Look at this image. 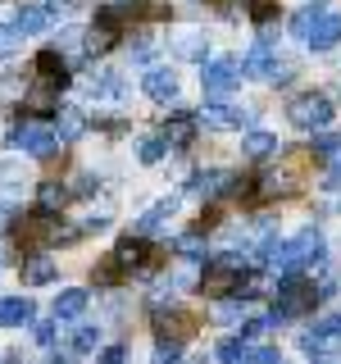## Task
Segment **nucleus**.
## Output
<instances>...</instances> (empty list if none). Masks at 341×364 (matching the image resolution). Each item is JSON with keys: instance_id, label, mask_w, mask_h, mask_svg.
<instances>
[{"instance_id": "nucleus-1", "label": "nucleus", "mask_w": 341, "mask_h": 364, "mask_svg": "<svg viewBox=\"0 0 341 364\" xmlns=\"http://www.w3.org/2000/svg\"><path fill=\"white\" fill-rule=\"evenodd\" d=\"M318 255H323V237H318L314 228H305L301 237H291V242H282L278 250H273L269 264H278V269H305V264H314Z\"/></svg>"}, {"instance_id": "nucleus-2", "label": "nucleus", "mask_w": 341, "mask_h": 364, "mask_svg": "<svg viewBox=\"0 0 341 364\" xmlns=\"http://www.w3.org/2000/svg\"><path fill=\"white\" fill-rule=\"evenodd\" d=\"M9 146H23L28 155L50 159L55 151H60V136H55V128H45V123L28 119V123H18V128H9Z\"/></svg>"}, {"instance_id": "nucleus-3", "label": "nucleus", "mask_w": 341, "mask_h": 364, "mask_svg": "<svg viewBox=\"0 0 341 364\" xmlns=\"http://www.w3.org/2000/svg\"><path fill=\"white\" fill-rule=\"evenodd\" d=\"M237 282H242V259H237V255H219V259L205 264L200 291L205 296H227V291H237Z\"/></svg>"}, {"instance_id": "nucleus-4", "label": "nucleus", "mask_w": 341, "mask_h": 364, "mask_svg": "<svg viewBox=\"0 0 341 364\" xmlns=\"http://www.w3.org/2000/svg\"><path fill=\"white\" fill-rule=\"evenodd\" d=\"M273 296H278V310L287 314V318L305 314V310H310V305L318 301V291H314L305 278H296V269H287V278L278 282V291H273Z\"/></svg>"}, {"instance_id": "nucleus-5", "label": "nucleus", "mask_w": 341, "mask_h": 364, "mask_svg": "<svg viewBox=\"0 0 341 364\" xmlns=\"http://www.w3.org/2000/svg\"><path fill=\"white\" fill-rule=\"evenodd\" d=\"M328 119H332V100H328L323 91H305V96L291 100V123L296 128H328Z\"/></svg>"}, {"instance_id": "nucleus-6", "label": "nucleus", "mask_w": 341, "mask_h": 364, "mask_svg": "<svg viewBox=\"0 0 341 364\" xmlns=\"http://www.w3.org/2000/svg\"><path fill=\"white\" fill-rule=\"evenodd\" d=\"M196 119L205 123V128H242V123H255V109H246V105H227V100H210Z\"/></svg>"}, {"instance_id": "nucleus-7", "label": "nucleus", "mask_w": 341, "mask_h": 364, "mask_svg": "<svg viewBox=\"0 0 341 364\" xmlns=\"http://www.w3.org/2000/svg\"><path fill=\"white\" fill-rule=\"evenodd\" d=\"M237 82H242V64L237 60H214V64H205V73H200V87L210 91V96H227Z\"/></svg>"}, {"instance_id": "nucleus-8", "label": "nucleus", "mask_w": 341, "mask_h": 364, "mask_svg": "<svg viewBox=\"0 0 341 364\" xmlns=\"http://www.w3.org/2000/svg\"><path fill=\"white\" fill-rule=\"evenodd\" d=\"M337 41H341V14L337 9H323L318 23L310 28V37H305V46H310V50H332Z\"/></svg>"}, {"instance_id": "nucleus-9", "label": "nucleus", "mask_w": 341, "mask_h": 364, "mask_svg": "<svg viewBox=\"0 0 341 364\" xmlns=\"http://www.w3.org/2000/svg\"><path fill=\"white\" fill-rule=\"evenodd\" d=\"M32 73H37L41 82H50V87H68V82H73V73H68L64 55L55 50V46H50V50H41V55H37V64H32Z\"/></svg>"}, {"instance_id": "nucleus-10", "label": "nucleus", "mask_w": 341, "mask_h": 364, "mask_svg": "<svg viewBox=\"0 0 341 364\" xmlns=\"http://www.w3.org/2000/svg\"><path fill=\"white\" fill-rule=\"evenodd\" d=\"M196 128H200V119H196L191 109H182V105H178V109H173V119L164 123V141L173 146V151H182V146H191Z\"/></svg>"}, {"instance_id": "nucleus-11", "label": "nucleus", "mask_w": 341, "mask_h": 364, "mask_svg": "<svg viewBox=\"0 0 341 364\" xmlns=\"http://www.w3.org/2000/svg\"><path fill=\"white\" fill-rule=\"evenodd\" d=\"M141 87H146V96L151 100H159V105H168V100H178V73L173 68H151V73L141 77Z\"/></svg>"}, {"instance_id": "nucleus-12", "label": "nucleus", "mask_w": 341, "mask_h": 364, "mask_svg": "<svg viewBox=\"0 0 341 364\" xmlns=\"http://www.w3.org/2000/svg\"><path fill=\"white\" fill-rule=\"evenodd\" d=\"M269 68H273V32H264L250 46V55L242 60V77H269Z\"/></svg>"}, {"instance_id": "nucleus-13", "label": "nucleus", "mask_w": 341, "mask_h": 364, "mask_svg": "<svg viewBox=\"0 0 341 364\" xmlns=\"http://www.w3.org/2000/svg\"><path fill=\"white\" fill-rule=\"evenodd\" d=\"M87 132V114L77 109V105H55V136L68 146V141H77V136Z\"/></svg>"}, {"instance_id": "nucleus-14", "label": "nucleus", "mask_w": 341, "mask_h": 364, "mask_svg": "<svg viewBox=\"0 0 341 364\" xmlns=\"http://www.w3.org/2000/svg\"><path fill=\"white\" fill-rule=\"evenodd\" d=\"M60 278V269H55L50 255H41V250H32V255H23V282L28 287H45V282Z\"/></svg>"}, {"instance_id": "nucleus-15", "label": "nucleus", "mask_w": 341, "mask_h": 364, "mask_svg": "<svg viewBox=\"0 0 341 364\" xmlns=\"http://www.w3.org/2000/svg\"><path fill=\"white\" fill-rule=\"evenodd\" d=\"M32 323V301L28 296H0V328H23Z\"/></svg>"}, {"instance_id": "nucleus-16", "label": "nucleus", "mask_w": 341, "mask_h": 364, "mask_svg": "<svg viewBox=\"0 0 341 364\" xmlns=\"http://www.w3.org/2000/svg\"><path fill=\"white\" fill-rule=\"evenodd\" d=\"M155 323H159V337H178V341H187L191 333H196V318H191L187 310H173V314L159 310V314H155Z\"/></svg>"}, {"instance_id": "nucleus-17", "label": "nucleus", "mask_w": 341, "mask_h": 364, "mask_svg": "<svg viewBox=\"0 0 341 364\" xmlns=\"http://www.w3.org/2000/svg\"><path fill=\"white\" fill-rule=\"evenodd\" d=\"M50 18H55V9L23 5V9H18V23H14V28L23 32V37H37V32H45V28H50Z\"/></svg>"}, {"instance_id": "nucleus-18", "label": "nucleus", "mask_w": 341, "mask_h": 364, "mask_svg": "<svg viewBox=\"0 0 341 364\" xmlns=\"http://www.w3.org/2000/svg\"><path fill=\"white\" fill-rule=\"evenodd\" d=\"M146 255H151V250H146L141 232H128V237H123L119 246H114V259H119L123 269H136V264H146Z\"/></svg>"}, {"instance_id": "nucleus-19", "label": "nucleus", "mask_w": 341, "mask_h": 364, "mask_svg": "<svg viewBox=\"0 0 341 364\" xmlns=\"http://www.w3.org/2000/svg\"><path fill=\"white\" fill-rule=\"evenodd\" d=\"M178 60H205V50H210V37H200V32H178V37H168Z\"/></svg>"}, {"instance_id": "nucleus-20", "label": "nucleus", "mask_w": 341, "mask_h": 364, "mask_svg": "<svg viewBox=\"0 0 341 364\" xmlns=\"http://www.w3.org/2000/svg\"><path fill=\"white\" fill-rule=\"evenodd\" d=\"M55 96H60V87H50V82H41V77H37V87L23 96V109H32V114H55V105H60Z\"/></svg>"}, {"instance_id": "nucleus-21", "label": "nucleus", "mask_w": 341, "mask_h": 364, "mask_svg": "<svg viewBox=\"0 0 341 364\" xmlns=\"http://www.w3.org/2000/svg\"><path fill=\"white\" fill-rule=\"evenodd\" d=\"M323 9H328V0H305V5L291 14V37H301V41L310 37V28L318 23V14H323Z\"/></svg>"}, {"instance_id": "nucleus-22", "label": "nucleus", "mask_w": 341, "mask_h": 364, "mask_svg": "<svg viewBox=\"0 0 341 364\" xmlns=\"http://www.w3.org/2000/svg\"><path fill=\"white\" fill-rule=\"evenodd\" d=\"M173 210H178V200H159L155 210H146L141 219L132 223V232H141V237H151V232H159V228H164V219H173Z\"/></svg>"}, {"instance_id": "nucleus-23", "label": "nucleus", "mask_w": 341, "mask_h": 364, "mask_svg": "<svg viewBox=\"0 0 341 364\" xmlns=\"http://www.w3.org/2000/svg\"><path fill=\"white\" fill-rule=\"evenodd\" d=\"M96 346H100V323H77L73 337H68V350L73 355H91Z\"/></svg>"}, {"instance_id": "nucleus-24", "label": "nucleus", "mask_w": 341, "mask_h": 364, "mask_svg": "<svg viewBox=\"0 0 341 364\" xmlns=\"http://www.w3.org/2000/svg\"><path fill=\"white\" fill-rule=\"evenodd\" d=\"M82 310H87V291L82 287H68V291L55 296V318H77Z\"/></svg>"}, {"instance_id": "nucleus-25", "label": "nucleus", "mask_w": 341, "mask_h": 364, "mask_svg": "<svg viewBox=\"0 0 341 364\" xmlns=\"http://www.w3.org/2000/svg\"><path fill=\"white\" fill-rule=\"evenodd\" d=\"M242 151H246L250 159H264V155L278 151V136H273V132H246V136H242Z\"/></svg>"}, {"instance_id": "nucleus-26", "label": "nucleus", "mask_w": 341, "mask_h": 364, "mask_svg": "<svg viewBox=\"0 0 341 364\" xmlns=\"http://www.w3.org/2000/svg\"><path fill=\"white\" fill-rule=\"evenodd\" d=\"M68 200V187H60V182H41L37 187V210H60V205Z\"/></svg>"}, {"instance_id": "nucleus-27", "label": "nucleus", "mask_w": 341, "mask_h": 364, "mask_svg": "<svg viewBox=\"0 0 341 364\" xmlns=\"http://www.w3.org/2000/svg\"><path fill=\"white\" fill-rule=\"evenodd\" d=\"M164 151H168L164 136H141V141H136V159H141V164H159Z\"/></svg>"}, {"instance_id": "nucleus-28", "label": "nucleus", "mask_w": 341, "mask_h": 364, "mask_svg": "<svg viewBox=\"0 0 341 364\" xmlns=\"http://www.w3.org/2000/svg\"><path fill=\"white\" fill-rule=\"evenodd\" d=\"M109 46H119V28H105V23H96V28L87 32V50H109Z\"/></svg>"}, {"instance_id": "nucleus-29", "label": "nucleus", "mask_w": 341, "mask_h": 364, "mask_svg": "<svg viewBox=\"0 0 341 364\" xmlns=\"http://www.w3.org/2000/svg\"><path fill=\"white\" fill-rule=\"evenodd\" d=\"M119 278H123V264L114 259V250H109V255L96 264V282H100V287H119Z\"/></svg>"}, {"instance_id": "nucleus-30", "label": "nucleus", "mask_w": 341, "mask_h": 364, "mask_svg": "<svg viewBox=\"0 0 341 364\" xmlns=\"http://www.w3.org/2000/svg\"><path fill=\"white\" fill-rule=\"evenodd\" d=\"M173 250L182 259H205V242H200V232H182L178 242H173Z\"/></svg>"}, {"instance_id": "nucleus-31", "label": "nucleus", "mask_w": 341, "mask_h": 364, "mask_svg": "<svg viewBox=\"0 0 341 364\" xmlns=\"http://www.w3.org/2000/svg\"><path fill=\"white\" fill-rule=\"evenodd\" d=\"M310 155H318V159H337V155H341V136L318 132V136H314V146H310Z\"/></svg>"}, {"instance_id": "nucleus-32", "label": "nucleus", "mask_w": 341, "mask_h": 364, "mask_svg": "<svg viewBox=\"0 0 341 364\" xmlns=\"http://www.w3.org/2000/svg\"><path fill=\"white\" fill-rule=\"evenodd\" d=\"M18 46H23V32H18V28H9V23H0V60L18 55Z\"/></svg>"}, {"instance_id": "nucleus-33", "label": "nucleus", "mask_w": 341, "mask_h": 364, "mask_svg": "<svg viewBox=\"0 0 341 364\" xmlns=\"http://www.w3.org/2000/svg\"><path fill=\"white\" fill-rule=\"evenodd\" d=\"M60 318H37V323H32V337L41 341V346H55V341H60Z\"/></svg>"}, {"instance_id": "nucleus-34", "label": "nucleus", "mask_w": 341, "mask_h": 364, "mask_svg": "<svg viewBox=\"0 0 341 364\" xmlns=\"http://www.w3.org/2000/svg\"><path fill=\"white\" fill-rule=\"evenodd\" d=\"M214 355H219V360H246L250 346H246L242 337H227V341H219V350H214Z\"/></svg>"}, {"instance_id": "nucleus-35", "label": "nucleus", "mask_w": 341, "mask_h": 364, "mask_svg": "<svg viewBox=\"0 0 341 364\" xmlns=\"http://www.w3.org/2000/svg\"><path fill=\"white\" fill-rule=\"evenodd\" d=\"M82 41H87V32H82V28H64V32H60V41H55V50H77Z\"/></svg>"}, {"instance_id": "nucleus-36", "label": "nucleus", "mask_w": 341, "mask_h": 364, "mask_svg": "<svg viewBox=\"0 0 341 364\" xmlns=\"http://www.w3.org/2000/svg\"><path fill=\"white\" fill-rule=\"evenodd\" d=\"M182 355V341L178 337H159L155 341V360H178Z\"/></svg>"}, {"instance_id": "nucleus-37", "label": "nucleus", "mask_w": 341, "mask_h": 364, "mask_svg": "<svg viewBox=\"0 0 341 364\" xmlns=\"http://www.w3.org/2000/svg\"><path fill=\"white\" fill-rule=\"evenodd\" d=\"M214 318H219V323H237V318H242V296H237V301H223L219 310H214Z\"/></svg>"}, {"instance_id": "nucleus-38", "label": "nucleus", "mask_w": 341, "mask_h": 364, "mask_svg": "<svg viewBox=\"0 0 341 364\" xmlns=\"http://www.w3.org/2000/svg\"><path fill=\"white\" fill-rule=\"evenodd\" d=\"M273 14H278V5H273V0H250V18H255V23H269Z\"/></svg>"}, {"instance_id": "nucleus-39", "label": "nucleus", "mask_w": 341, "mask_h": 364, "mask_svg": "<svg viewBox=\"0 0 341 364\" xmlns=\"http://www.w3.org/2000/svg\"><path fill=\"white\" fill-rule=\"evenodd\" d=\"M0 178H5V187H9V191H18L23 182H28V173H18V164H0Z\"/></svg>"}, {"instance_id": "nucleus-40", "label": "nucleus", "mask_w": 341, "mask_h": 364, "mask_svg": "<svg viewBox=\"0 0 341 364\" xmlns=\"http://www.w3.org/2000/svg\"><path fill=\"white\" fill-rule=\"evenodd\" d=\"M96 187H100V182H96V173H77V178H73V191H77V196H91Z\"/></svg>"}, {"instance_id": "nucleus-41", "label": "nucleus", "mask_w": 341, "mask_h": 364, "mask_svg": "<svg viewBox=\"0 0 341 364\" xmlns=\"http://www.w3.org/2000/svg\"><path fill=\"white\" fill-rule=\"evenodd\" d=\"M264 333H273V328H269V318H250V323L242 328V337H264Z\"/></svg>"}, {"instance_id": "nucleus-42", "label": "nucleus", "mask_w": 341, "mask_h": 364, "mask_svg": "<svg viewBox=\"0 0 341 364\" xmlns=\"http://www.w3.org/2000/svg\"><path fill=\"white\" fill-rule=\"evenodd\" d=\"M246 360H264V364H269V360H278V346H255Z\"/></svg>"}, {"instance_id": "nucleus-43", "label": "nucleus", "mask_w": 341, "mask_h": 364, "mask_svg": "<svg viewBox=\"0 0 341 364\" xmlns=\"http://www.w3.org/2000/svg\"><path fill=\"white\" fill-rule=\"evenodd\" d=\"M14 91H18V82H14V77H0V100H9Z\"/></svg>"}, {"instance_id": "nucleus-44", "label": "nucleus", "mask_w": 341, "mask_h": 364, "mask_svg": "<svg viewBox=\"0 0 341 364\" xmlns=\"http://www.w3.org/2000/svg\"><path fill=\"white\" fill-rule=\"evenodd\" d=\"M328 187H337V191H341V155H337V164H332V173H328Z\"/></svg>"}]
</instances>
